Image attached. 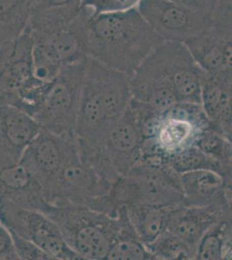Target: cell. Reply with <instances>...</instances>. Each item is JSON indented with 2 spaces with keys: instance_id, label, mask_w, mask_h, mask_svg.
<instances>
[{
  "instance_id": "8",
  "label": "cell",
  "mask_w": 232,
  "mask_h": 260,
  "mask_svg": "<svg viewBox=\"0 0 232 260\" xmlns=\"http://www.w3.org/2000/svg\"><path fill=\"white\" fill-rule=\"evenodd\" d=\"M200 104L178 102L159 115L150 136L141 141V159L170 156L196 145L209 127Z\"/></svg>"
},
{
  "instance_id": "33",
  "label": "cell",
  "mask_w": 232,
  "mask_h": 260,
  "mask_svg": "<svg viewBox=\"0 0 232 260\" xmlns=\"http://www.w3.org/2000/svg\"><path fill=\"white\" fill-rule=\"evenodd\" d=\"M169 1L188 6L193 9L200 10L202 12H209L211 14L215 4V0H169Z\"/></svg>"
},
{
  "instance_id": "16",
  "label": "cell",
  "mask_w": 232,
  "mask_h": 260,
  "mask_svg": "<svg viewBox=\"0 0 232 260\" xmlns=\"http://www.w3.org/2000/svg\"><path fill=\"white\" fill-rule=\"evenodd\" d=\"M41 130L28 113L12 105L0 106V165L19 161Z\"/></svg>"
},
{
  "instance_id": "12",
  "label": "cell",
  "mask_w": 232,
  "mask_h": 260,
  "mask_svg": "<svg viewBox=\"0 0 232 260\" xmlns=\"http://www.w3.org/2000/svg\"><path fill=\"white\" fill-rule=\"evenodd\" d=\"M88 18L89 16L81 10L77 18L64 26L50 32H29L34 40V49L60 67L88 59Z\"/></svg>"
},
{
  "instance_id": "15",
  "label": "cell",
  "mask_w": 232,
  "mask_h": 260,
  "mask_svg": "<svg viewBox=\"0 0 232 260\" xmlns=\"http://www.w3.org/2000/svg\"><path fill=\"white\" fill-rule=\"evenodd\" d=\"M223 219H231V207L179 205L171 207L165 230L179 237L196 252L197 245L206 232Z\"/></svg>"
},
{
  "instance_id": "22",
  "label": "cell",
  "mask_w": 232,
  "mask_h": 260,
  "mask_svg": "<svg viewBox=\"0 0 232 260\" xmlns=\"http://www.w3.org/2000/svg\"><path fill=\"white\" fill-rule=\"evenodd\" d=\"M125 208L132 228L145 245H150L165 230L171 207L129 205Z\"/></svg>"
},
{
  "instance_id": "2",
  "label": "cell",
  "mask_w": 232,
  "mask_h": 260,
  "mask_svg": "<svg viewBox=\"0 0 232 260\" xmlns=\"http://www.w3.org/2000/svg\"><path fill=\"white\" fill-rule=\"evenodd\" d=\"M87 32L88 57L128 77L164 42L137 7L89 17Z\"/></svg>"
},
{
  "instance_id": "7",
  "label": "cell",
  "mask_w": 232,
  "mask_h": 260,
  "mask_svg": "<svg viewBox=\"0 0 232 260\" xmlns=\"http://www.w3.org/2000/svg\"><path fill=\"white\" fill-rule=\"evenodd\" d=\"M88 61L62 66L54 79L44 83L39 106L32 115L42 129L75 136Z\"/></svg>"
},
{
  "instance_id": "17",
  "label": "cell",
  "mask_w": 232,
  "mask_h": 260,
  "mask_svg": "<svg viewBox=\"0 0 232 260\" xmlns=\"http://www.w3.org/2000/svg\"><path fill=\"white\" fill-rule=\"evenodd\" d=\"M184 45L206 74L232 71V28L212 23L208 30Z\"/></svg>"
},
{
  "instance_id": "27",
  "label": "cell",
  "mask_w": 232,
  "mask_h": 260,
  "mask_svg": "<svg viewBox=\"0 0 232 260\" xmlns=\"http://www.w3.org/2000/svg\"><path fill=\"white\" fill-rule=\"evenodd\" d=\"M147 247L154 260H191L196 256L192 249L168 230L162 232Z\"/></svg>"
},
{
  "instance_id": "32",
  "label": "cell",
  "mask_w": 232,
  "mask_h": 260,
  "mask_svg": "<svg viewBox=\"0 0 232 260\" xmlns=\"http://www.w3.org/2000/svg\"><path fill=\"white\" fill-rule=\"evenodd\" d=\"M232 0H215L212 19L216 22H232Z\"/></svg>"
},
{
  "instance_id": "18",
  "label": "cell",
  "mask_w": 232,
  "mask_h": 260,
  "mask_svg": "<svg viewBox=\"0 0 232 260\" xmlns=\"http://www.w3.org/2000/svg\"><path fill=\"white\" fill-rule=\"evenodd\" d=\"M0 197L44 214L50 206L41 185L20 160L0 165Z\"/></svg>"
},
{
  "instance_id": "30",
  "label": "cell",
  "mask_w": 232,
  "mask_h": 260,
  "mask_svg": "<svg viewBox=\"0 0 232 260\" xmlns=\"http://www.w3.org/2000/svg\"><path fill=\"white\" fill-rule=\"evenodd\" d=\"M15 248L19 260H52L49 255L44 252L38 245L24 240L17 234H12Z\"/></svg>"
},
{
  "instance_id": "24",
  "label": "cell",
  "mask_w": 232,
  "mask_h": 260,
  "mask_svg": "<svg viewBox=\"0 0 232 260\" xmlns=\"http://www.w3.org/2000/svg\"><path fill=\"white\" fill-rule=\"evenodd\" d=\"M32 4L33 0H0V46L27 30Z\"/></svg>"
},
{
  "instance_id": "21",
  "label": "cell",
  "mask_w": 232,
  "mask_h": 260,
  "mask_svg": "<svg viewBox=\"0 0 232 260\" xmlns=\"http://www.w3.org/2000/svg\"><path fill=\"white\" fill-rule=\"evenodd\" d=\"M82 0H33L29 25L31 34L47 33L77 18Z\"/></svg>"
},
{
  "instance_id": "13",
  "label": "cell",
  "mask_w": 232,
  "mask_h": 260,
  "mask_svg": "<svg viewBox=\"0 0 232 260\" xmlns=\"http://www.w3.org/2000/svg\"><path fill=\"white\" fill-rule=\"evenodd\" d=\"M33 46L28 30L0 46V106H15L18 93L32 80Z\"/></svg>"
},
{
  "instance_id": "19",
  "label": "cell",
  "mask_w": 232,
  "mask_h": 260,
  "mask_svg": "<svg viewBox=\"0 0 232 260\" xmlns=\"http://www.w3.org/2000/svg\"><path fill=\"white\" fill-rule=\"evenodd\" d=\"M201 106L210 126L231 139L232 71L217 74H206L203 71Z\"/></svg>"
},
{
  "instance_id": "25",
  "label": "cell",
  "mask_w": 232,
  "mask_h": 260,
  "mask_svg": "<svg viewBox=\"0 0 232 260\" xmlns=\"http://www.w3.org/2000/svg\"><path fill=\"white\" fill-rule=\"evenodd\" d=\"M231 258V219L215 224L202 237L195 259L223 260Z\"/></svg>"
},
{
  "instance_id": "14",
  "label": "cell",
  "mask_w": 232,
  "mask_h": 260,
  "mask_svg": "<svg viewBox=\"0 0 232 260\" xmlns=\"http://www.w3.org/2000/svg\"><path fill=\"white\" fill-rule=\"evenodd\" d=\"M75 149H77L75 136H61L42 129L24 150L20 161L44 190V185L58 171Z\"/></svg>"
},
{
  "instance_id": "26",
  "label": "cell",
  "mask_w": 232,
  "mask_h": 260,
  "mask_svg": "<svg viewBox=\"0 0 232 260\" xmlns=\"http://www.w3.org/2000/svg\"><path fill=\"white\" fill-rule=\"evenodd\" d=\"M165 160L168 165L179 175L188 172L207 169L216 172L226 180L231 181V169H227L206 155L196 146L165 157Z\"/></svg>"
},
{
  "instance_id": "20",
  "label": "cell",
  "mask_w": 232,
  "mask_h": 260,
  "mask_svg": "<svg viewBox=\"0 0 232 260\" xmlns=\"http://www.w3.org/2000/svg\"><path fill=\"white\" fill-rule=\"evenodd\" d=\"M184 202L189 207H231V181L218 173L202 169L180 175Z\"/></svg>"
},
{
  "instance_id": "9",
  "label": "cell",
  "mask_w": 232,
  "mask_h": 260,
  "mask_svg": "<svg viewBox=\"0 0 232 260\" xmlns=\"http://www.w3.org/2000/svg\"><path fill=\"white\" fill-rule=\"evenodd\" d=\"M108 192L96 173L81 160L77 147L44 186V196L51 206L77 205L92 209Z\"/></svg>"
},
{
  "instance_id": "6",
  "label": "cell",
  "mask_w": 232,
  "mask_h": 260,
  "mask_svg": "<svg viewBox=\"0 0 232 260\" xmlns=\"http://www.w3.org/2000/svg\"><path fill=\"white\" fill-rule=\"evenodd\" d=\"M52 219L70 248L82 260H105L117 238L121 218L86 206H51L45 214Z\"/></svg>"
},
{
  "instance_id": "28",
  "label": "cell",
  "mask_w": 232,
  "mask_h": 260,
  "mask_svg": "<svg viewBox=\"0 0 232 260\" xmlns=\"http://www.w3.org/2000/svg\"><path fill=\"white\" fill-rule=\"evenodd\" d=\"M195 146L221 165L232 169L231 139L210 125L200 136Z\"/></svg>"
},
{
  "instance_id": "11",
  "label": "cell",
  "mask_w": 232,
  "mask_h": 260,
  "mask_svg": "<svg viewBox=\"0 0 232 260\" xmlns=\"http://www.w3.org/2000/svg\"><path fill=\"white\" fill-rule=\"evenodd\" d=\"M137 8L164 41L184 44L212 25L211 13L169 0H141Z\"/></svg>"
},
{
  "instance_id": "5",
  "label": "cell",
  "mask_w": 232,
  "mask_h": 260,
  "mask_svg": "<svg viewBox=\"0 0 232 260\" xmlns=\"http://www.w3.org/2000/svg\"><path fill=\"white\" fill-rule=\"evenodd\" d=\"M141 141L138 122L128 107L98 139L76 140L81 160L93 169L109 189L118 178L141 161Z\"/></svg>"
},
{
  "instance_id": "29",
  "label": "cell",
  "mask_w": 232,
  "mask_h": 260,
  "mask_svg": "<svg viewBox=\"0 0 232 260\" xmlns=\"http://www.w3.org/2000/svg\"><path fill=\"white\" fill-rule=\"evenodd\" d=\"M141 0H82V8L89 17L120 12L138 6Z\"/></svg>"
},
{
  "instance_id": "1",
  "label": "cell",
  "mask_w": 232,
  "mask_h": 260,
  "mask_svg": "<svg viewBox=\"0 0 232 260\" xmlns=\"http://www.w3.org/2000/svg\"><path fill=\"white\" fill-rule=\"evenodd\" d=\"M203 71L182 43L162 42L129 77L132 99L161 114L178 102L201 104Z\"/></svg>"
},
{
  "instance_id": "3",
  "label": "cell",
  "mask_w": 232,
  "mask_h": 260,
  "mask_svg": "<svg viewBox=\"0 0 232 260\" xmlns=\"http://www.w3.org/2000/svg\"><path fill=\"white\" fill-rule=\"evenodd\" d=\"M131 99L127 75L88 58L77 114L76 140L98 139L123 115Z\"/></svg>"
},
{
  "instance_id": "10",
  "label": "cell",
  "mask_w": 232,
  "mask_h": 260,
  "mask_svg": "<svg viewBox=\"0 0 232 260\" xmlns=\"http://www.w3.org/2000/svg\"><path fill=\"white\" fill-rule=\"evenodd\" d=\"M0 224L38 245L52 260H81L66 244L58 226L39 211L18 207L0 197Z\"/></svg>"
},
{
  "instance_id": "31",
  "label": "cell",
  "mask_w": 232,
  "mask_h": 260,
  "mask_svg": "<svg viewBox=\"0 0 232 260\" xmlns=\"http://www.w3.org/2000/svg\"><path fill=\"white\" fill-rule=\"evenodd\" d=\"M0 260H19L12 235L6 226L0 224Z\"/></svg>"
},
{
  "instance_id": "23",
  "label": "cell",
  "mask_w": 232,
  "mask_h": 260,
  "mask_svg": "<svg viewBox=\"0 0 232 260\" xmlns=\"http://www.w3.org/2000/svg\"><path fill=\"white\" fill-rule=\"evenodd\" d=\"M118 213L121 218V226L105 259L154 260L147 245L140 240L132 228L125 207H120Z\"/></svg>"
},
{
  "instance_id": "4",
  "label": "cell",
  "mask_w": 232,
  "mask_h": 260,
  "mask_svg": "<svg viewBox=\"0 0 232 260\" xmlns=\"http://www.w3.org/2000/svg\"><path fill=\"white\" fill-rule=\"evenodd\" d=\"M109 215L129 205L174 207L183 205L180 175L165 158L141 160L127 174L118 178L105 197Z\"/></svg>"
}]
</instances>
